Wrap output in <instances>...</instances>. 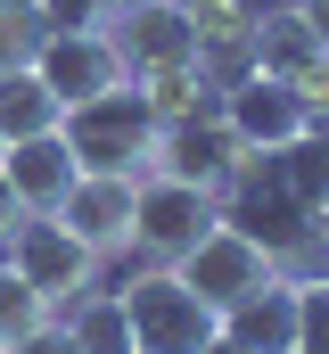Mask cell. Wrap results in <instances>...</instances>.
Returning a JSON list of instances; mask_svg holds the SVG:
<instances>
[{
    "instance_id": "1",
    "label": "cell",
    "mask_w": 329,
    "mask_h": 354,
    "mask_svg": "<svg viewBox=\"0 0 329 354\" xmlns=\"http://www.w3.org/2000/svg\"><path fill=\"white\" fill-rule=\"evenodd\" d=\"M66 149H75L82 174H157V140L164 124L149 115V99H140V83H115L99 91V99H82V107H66Z\"/></svg>"
},
{
    "instance_id": "2",
    "label": "cell",
    "mask_w": 329,
    "mask_h": 354,
    "mask_svg": "<svg viewBox=\"0 0 329 354\" xmlns=\"http://www.w3.org/2000/svg\"><path fill=\"white\" fill-rule=\"evenodd\" d=\"M115 297H124V322H132V354H206L214 330H223V313L198 288H181L173 264H140Z\"/></svg>"
},
{
    "instance_id": "3",
    "label": "cell",
    "mask_w": 329,
    "mask_h": 354,
    "mask_svg": "<svg viewBox=\"0 0 329 354\" xmlns=\"http://www.w3.org/2000/svg\"><path fill=\"white\" fill-rule=\"evenodd\" d=\"M223 223V198L189 174H140L132 181V256L140 264H181L206 231Z\"/></svg>"
},
{
    "instance_id": "4",
    "label": "cell",
    "mask_w": 329,
    "mask_h": 354,
    "mask_svg": "<svg viewBox=\"0 0 329 354\" xmlns=\"http://www.w3.org/2000/svg\"><path fill=\"white\" fill-rule=\"evenodd\" d=\"M0 264L17 272V280H25L50 313H66L75 297H91V288H99V256L82 248L58 214H17V223H8V239H0Z\"/></svg>"
},
{
    "instance_id": "5",
    "label": "cell",
    "mask_w": 329,
    "mask_h": 354,
    "mask_svg": "<svg viewBox=\"0 0 329 354\" xmlns=\"http://www.w3.org/2000/svg\"><path fill=\"white\" fill-rule=\"evenodd\" d=\"M99 33H107L124 83H149V75H164V66H198V33H189L181 0H115Z\"/></svg>"
},
{
    "instance_id": "6",
    "label": "cell",
    "mask_w": 329,
    "mask_h": 354,
    "mask_svg": "<svg viewBox=\"0 0 329 354\" xmlns=\"http://www.w3.org/2000/svg\"><path fill=\"white\" fill-rule=\"evenodd\" d=\"M214 115L231 124V140H239L247 157H280V149H297L305 132H313V115H305V99L280 83V75H231L223 99H214Z\"/></svg>"
},
{
    "instance_id": "7",
    "label": "cell",
    "mask_w": 329,
    "mask_h": 354,
    "mask_svg": "<svg viewBox=\"0 0 329 354\" xmlns=\"http://www.w3.org/2000/svg\"><path fill=\"white\" fill-rule=\"evenodd\" d=\"M173 272H181V288H198L214 313H231L239 297H255V288L272 280V248H263L247 223H214V231H206Z\"/></svg>"
},
{
    "instance_id": "8",
    "label": "cell",
    "mask_w": 329,
    "mask_h": 354,
    "mask_svg": "<svg viewBox=\"0 0 329 354\" xmlns=\"http://www.w3.org/2000/svg\"><path fill=\"white\" fill-rule=\"evenodd\" d=\"M0 181H8V198L25 214H58L66 189L82 181V165H75V149H66V132H33V140H8L0 149Z\"/></svg>"
},
{
    "instance_id": "9",
    "label": "cell",
    "mask_w": 329,
    "mask_h": 354,
    "mask_svg": "<svg viewBox=\"0 0 329 354\" xmlns=\"http://www.w3.org/2000/svg\"><path fill=\"white\" fill-rule=\"evenodd\" d=\"M58 223L75 231L82 248L107 264V256H132V174H82L58 206Z\"/></svg>"
},
{
    "instance_id": "10",
    "label": "cell",
    "mask_w": 329,
    "mask_h": 354,
    "mask_svg": "<svg viewBox=\"0 0 329 354\" xmlns=\"http://www.w3.org/2000/svg\"><path fill=\"white\" fill-rule=\"evenodd\" d=\"M223 338H239L247 354H297L305 346V288H288V280L272 272L255 297H239V305L223 313Z\"/></svg>"
},
{
    "instance_id": "11",
    "label": "cell",
    "mask_w": 329,
    "mask_h": 354,
    "mask_svg": "<svg viewBox=\"0 0 329 354\" xmlns=\"http://www.w3.org/2000/svg\"><path fill=\"white\" fill-rule=\"evenodd\" d=\"M33 75L58 91V107H82V99H99V91L124 83V66H115L107 33H50V41H41V58H33Z\"/></svg>"
},
{
    "instance_id": "12",
    "label": "cell",
    "mask_w": 329,
    "mask_h": 354,
    "mask_svg": "<svg viewBox=\"0 0 329 354\" xmlns=\"http://www.w3.org/2000/svg\"><path fill=\"white\" fill-rule=\"evenodd\" d=\"M313 58H321V41H313V25H305L297 8H263V17H255V33H247V66H255V75L297 83Z\"/></svg>"
},
{
    "instance_id": "13",
    "label": "cell",
    "mask_w": 329,
    "mask_h": 354,
    "mask_svg": "<svg viewBox=\"0 0 329 354\" xmlns=\"http://www.w3.org/2000/svg\"><path fill=\"white\" fill-rule=\"evenodd\" d=\"M181 17H189V33H198V66H239L247 75V33H255V8L247 0H181Z\"/></svg>"
},
{
    "instance_id": "14",
    "label": "cell",
    "mask_w": 329,
    "mask_h": 354,
    "mask_svg": "<svg viewBox=\"0 0 329 354\" xmlns=\"http://www.w3.org/2000/svg\"><path fill=\"white\" fill-rule=\"evenodd\" d=\"M58 124H66L58 91L33 66H0V140H33V132H58Z\"/></svg>"
},
{
    "instance_id": "15",
    "label": "cell",
    "mask_w": 329,
    "mask_h": 354,
    "mask_svg": "<svg viewBox=\"0 0 329 354\" xmlns=\"http://www.w3.org/2000/svg\"><path fill=\"white\" fill-rule=\"evenodd\" d=\"M58 322H66V338H75L82 354H132V322H124V297H115V288L75 297Z\"/></svg>"
},
{
    "instance_id": "16",
    "label": "cell",
    "mask_w": 329,
    "mask_h": 354,
    "mask_svg": "<svg viewBox=\"0 0 329 354\" xmlns=\"http://www.w3.org/2000/svg\"><path fill=\"white\" fill-rule=\"evenodd\" d=\"M206 91H223L206 66H164V75L140 83V99H149V115H157V124H189V115H214V107H206Z\"/></svg>"
},
{
    "instance_id": "17",
    "label": "cell",
    "mask_w": 329,
    "mask_h": 354,
    "mask_svg": "<svg viewBox=\"0 0 329 354\" xmlns=\"http://www.w3.org/2000/svg\"><path fill=\"white\" fill-rule=\"evenodd\" d=\"M272 272H280L288 288H305V297L329 288V214H305V223H297V239H280V248H272Z\"/></svg>"
},
{
    "instance_id": "18",
    "label": "cell",
    "mask_w": 329,
    "mask_h": 354,
    "mask_svg": "<svg viewBox=\"0 0 329 354\" xmlns=\"http://www.w3.org/2000/svg\"><path fill=\"white\" fill-rule=\"evenodd\" d=\"M41 41H50L41 8H33V0H0V66H33Z\"/></svg>"
},
{
    "instance_id": "19",
    "label": "cell",
    "mask_w": 329,
    "mask_h": 354,
    "mask_svg": "<svg viewBox=\"0 0 329 354\" xmlns=\"http://www.w3.org/2000/svg\"><path fill=\"white\" fill-rule=\"evenodd\" d=\"M41 322H58V313H50V305H41V297H33V288L17 280V272L0 264V346H17V338H33Z\"/></svg>"
},
{
    "instance_id": "20",
    "label": "cell",
    "mask_w": 329,
    "mask_h": 354,
    "mask_svg": "<svg viewBox=\"0 0 329 354\" xmlns=\"http://www.w3.org/2000/svg\"><path fill=\"white\" fill-rule=\"evenodd\" d=\"M33 8H41V25H50V33H99L115 0H33Z\"/></svg>"
},
{
    "instance_id": "21",
    "label": "cell",
    "mask_w": 329,
    "mask_h": 354,
    "mask_svg": "<svg viewBox=\"0 0 329 354\" xmlns=\"http://www.w3.org/2000/svg\"><path fill=\"white\" fill-rule=\"evenodd\" d=\"M288 91H297V99H305V115L321 124V115H329V58H313V66H305V75H297Z\"/></svg>"
},
{
    "instance_id": "22",
    "label": "cell",
    "mask_w": 329,
    "mask_h": 354,
    "mask_svg": "<svg viewBox=\"0 0 329 354\" xmlns=\"http://www.w3.org/2000/svg\"><path fill=\"white\" fill-rule=\"evenodd\" d=\"M8 354H82L75 338H66V322H41V330H33V338H17V346Z\"/></svg>"
},
{
    "instance_id": "23",
    "label": "cell",
    "mask_w": 329,
    "mask_h": 354,
    "mask_svg": "<svg viewBox=\"0 0 329 354\" xmlns=\"http://www.w3.org/2000/svg\"><path fill=\"white\" fill-rule=\"evenodd\" d=\"M305 25H313V41H321V58H329V0H288Z\"/></svg>"
},
{
    "instance_id": "24",
    "label": "cell",
    "mask_w": 329,
    "mask_h": 354,
    "mask_svg": "<svg viewBox=\"0 0 329 354\" xmlns=\"http://www.w3.org/2000/svg\"><path fill=\"white\" fill-rule=\"evenodd\" d=\"M17 214H25V206H17V198H8V181H0V239H8V223H17Z\"/></svg>"
},
{
    "instance_id": "25",
    "label": "cell",
    "mask_w": 329,
    "mask_h": 354,
    "mask_svg": "<svg viewBox=\"0 0 329 354\" xmlns=\"http://www.w3.org/2000/svg\"><path fill=\"white\" fill-rule=\"evenodd\" d=\"M206 354H247V346H239V338H223V330H214V346H206Z\"/></svg>"
},
{
    "instance_id": "26",
    "label": "cell",
    "mask_w": 329,
    "mask_h": 354,
    "mask_svg": "<svg viewBox=\"0 0 329 354\" xmlns=\"http://www.w3.org/2000/svg\"><path fill=\"white\" fill-rule=\"evenodd\" d=\"M313 214H329V198H321V206H313Z\"/></svg>"
},
{
    "instance_id": "27",
    "label": "cell",
    "mask_w": 329,
    "mask_h": 354,
    "mask_svg": "<svg viewBox=\"0 0 329 354\" xmlns=\"http://www.w3.org/2000/svg\"><path fill=\"white\" fill-rule=\"evenodd\" d=\"M297 354H313V346H297Z\"/></svg>"
},
{
    "instance_id": "28",
    "label": "cell",
    "mask_w": 329,
    "mask_h": 354,
    "mask_svg": "<svg viewBox=\"0 0 329 354\" xmlns=\"http://www.w3.org/2000/svg\"><path fill=\"white\" fill-rule=\"evenodd\" d=\"M0 149H8V140H0Z\"/></svg>"
},
{
    "instance_id": "29",
    "label": "cell",
    "mask_w": 329,
    "mask_h": 354,
    "mask_svg": "<svg viewBox=\"0 0 329 354\" xmlns=\"http://www.w3.org/2000/svg\"><path fill=\"white\" fill-rule=\"evenodd\" d=\"M0 354H8V346H0Z\"/></svg>"
}]
</instances>
